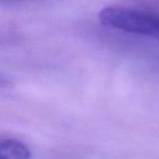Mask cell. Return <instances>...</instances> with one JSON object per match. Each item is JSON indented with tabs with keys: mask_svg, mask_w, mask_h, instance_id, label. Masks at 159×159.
<instances>
[{
	"mask_svg": "<svg viewBox=\"0 0 159 159\" xmlns=\"http://www.w3.org/2000/svg\"><path fill=\"white\" fill-rule=\"evenodd\" d=\"M0 159H31V150L14 139L0 141Z\"/></svg>",
	"mask_w": 159,
	"mask_h": 159,
	"instance_id": "2",
	"label": "cell"
},
{
	"mask_svg": "<svg viewBox=\"0 0 159 159\" xmlns=\"http://www.w3.org/2000/svg\"><path fill=\"white\" fill-rule=\"evenodd\" d=\"M0 1H6V0H0Z\"/></svg>",
	"mask_w": 159,
	"mask_h": 159,
	"instance_id": "4",
	"label": "cell"
},
{
	"mask_svg": "<svg viewBox=\"0 0 159 159\" xmlns=\"http://www.w3.org/2000/svg\"><path fill=\"white\" fill-rule=\"evenodd\" d=\"M105 26L159 38V13L124 6H108L98 14Z\"/></svg>",
	"mask_w": 159,
	"mask_h": 159,
	"instance_id": "1",
	"label": "cell"
},
{
	"mask_svg": "<svg viewBox=\"0 0 159 159\" xmlns=\"http://www.w3.org/2000/svg\"><path fill=\"white\" fill-rule=\"evenodd\" d=\"M9 80L5 76V75L0 74V89H3V87H7L9 85Z\"/></svg>",
	"mask_w": 159,
	"mask_h": 159,
	"instance_id": "3",
	"label": "cell"
}]
</instances>
